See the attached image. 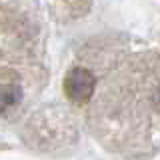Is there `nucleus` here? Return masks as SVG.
Instances as JSON below:
<instances>
[{
	"label": "nucleus",
	"instance_id": "f257e3e1",
	"mask_svg": "<svg viewBox=\"0 0 160 160\" xmlns=\"http://www.w3.org/2000/svg\"><path fill=\"white\" fill-rule=\"evenodd\" d=\"M94 86H96V78L94 74L86 68L74 66L70 68L64 76V94L72 102H86L94 94Z\"/></svg>",
	"mask_w": 160,
	"mask_h": 160
},
{
	"label": "nucleus",
	"instance_id": "f03ea898",
	"mask_svg": "<svg viewBox=\"0 0 160 160\" xmlns=\"http://www.w3.org/2000/svg\"><path fill=\"white\" fill-rule=\"evenodd\" d=\"M22 98V84L12 70L0 68V114L14 108Z\"/></svg>",
	"mask_w": 160,
	"mask_h": 160
}]
</instances>
